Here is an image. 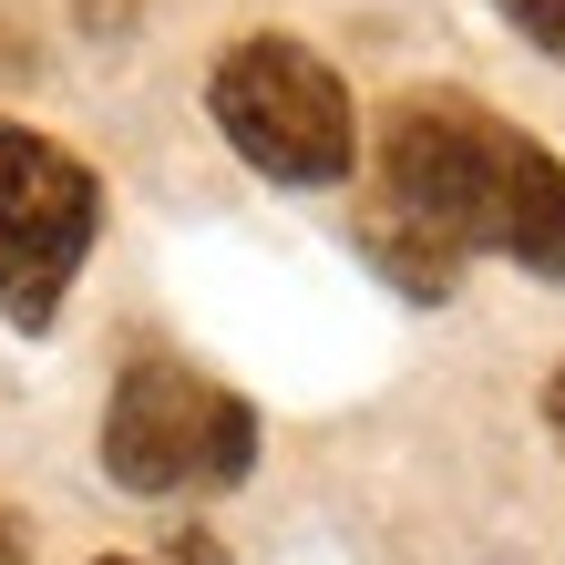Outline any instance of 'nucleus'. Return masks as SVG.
Masks as SVG:
<instances>
[{"label": "nucleus", "instance_id": "obj_1", "mask_svg": "<svg viewBox=\"0 0 565 565\" xmlns=\"http://www.w3.org/2000/svg\"><path fill=\"white\" fill-rule=\"evenodd\" d=\"M360 247L402 298H452L462 257H514L535 288H565V154L473 93H402L371 135Z\"/></svg>", "mask_w": 565, "mask_h": 565}, {"label": "nucleus", "instance_id": "obj_2", "mask_svg": "<svg viewBox=\"0 0 565 565\" xmlns=\"http://www.w3.org/2000/svg\"><path fill=\"white\" fill-rule=\"evenodd\" d=\"M206 114H216V135L237 145V164H257L268 185H340L360 164L350 83L329 73L309 42H288V31H247V42L216 52Z\"/></svg>", "mask_w": 565, "mask_h": 565}, {"label": "nucleus", "instance_id": "obj_3", "mask_svg": "<svg viewBox=\"0 0 565 565\" xmlns=\"http://www.w3.org/2000/svg\"><path fill=\"white\" fill-rule=\"evenodd\" d=\"M104 473L124 493H226L257 473V412L185 360H124L104 402Z\"/></svg>", "mask_w": 565, "mask_h": 565}, {"label": "nucleus", "instance_id": "obj_4", "mask_svg": "<svg viewBox=\"0 0 565 565\" xmlns=\"http://www.w3.org/2000/svg\"><path fill=\"white\" fill-rule=\"evenodd\" d=\"M93 237H104V185L73 145L31 135V124H0V319L42 329L62 319Z\"/></svg>", "mask_w": 565, "mask_h": 565}, {"label": "nucleus", "instance_id": "obj_5", "mask_svg": "<svg viewBox=\"0 0 565 565\" xmlns=\"http://www.w3.org/2000/svg\"><path fill=\"white\" fill-rule=\"evenodd\" d=\"M493 11H504L524 42L545 52V62H565V0H493Z\"/></svg>", "mask_w": 565, "mask_h": 565}, {"label": "nucleus", "instance_id": "obj_6", "mask_svg": "<svg viewBox=\"0 0 565 565\" xmlns=\"http://www.w3.org/2000/svg\"><path fill=\"white\" fill-rule=\"evenodd\" d=\"M164 565H226V545H216V535H195V524H185V535L164 545Z\"/></svg>", "mask_w": 565, "mask_h": 565}, {"label": "nucleus", "instance_id": "obj_7", "mask_svg": "<svg viewBox=\"0 0 565 565\" xmlns=\"http://www.w3.org/2000/svg\"><path fill=\"white\" fill-rule=\"evenodd\" d=\"M0 565H31V524H21L11 504H0Z\"/></svg>", "mask_w": 565, "mask_h": 565}, {"label": "nucleus", "instance_id": "obj_8", "mask_svg": "<svg viewBox=\"0 0 565 565\" xmlns=\"http://www.w3.org/2000/svg\"><path fill=\"white\" fill-rule=\"evenodd\" d=\"M545 431L565 443V371H545Z\"/></svg>", "mask_w": 565, "mask_h": 565}, {"label": "nucleus", "instance_id": "obj_9", "mask_svg": "<svg viewBox=\"0 0 565 565\" xmlns=\"http://www.w3.org/2000/svg\"><path fill=\"white\" fill-rule=\"evenodd\" d=\"M93 565H135V555H93Z\"/></svg>", "mask_w": 565, "mask_h": 565}]
</instances>
